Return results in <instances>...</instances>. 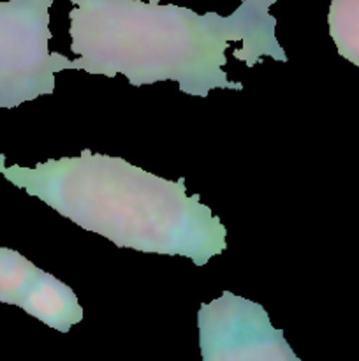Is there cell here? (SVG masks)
<instances>
[{
	"label": "cell",
	"mask_w": 359,
	"mask_h": 361,
	"mask_svg": "<svg viewBox=\"0 0 359 361\" xmlns=\"http://www.w3.org/2000/svg\"><path fill=\"white\" fill-rule=\"evenodd\" d=\"M73 69L115 78L132 87L176 81L187 95L208 97L215 88L243 90L225 74L231 42H241L239 60L253 67L264 59L287 62L275 35L277 0H243L229 16L197 14L189 7L141 0H70Z\"/></svg>",
	"instance_id": "cell-1"
},
{
	"label": "cell",
	"mask_w": 359,
	"mask_h": 361,
	"mask_svg": "<svg viewBox=\"0 0 359 361\" xmlns=\"http://www.w3.org/2000/svg\"><path fill=\"white\" fill-rule=\"evenodd\" d=\"M0 175L62 217L122 249L182 256L196 267L227 249V229L185 178L168 180L84 148L77 157L49 159L35 168L6 166Z\"/></svg>",
	"instance_id": "cell-2"
},
{
	"label": "cell",
	"mask_w": 359,
	"mask_h": 361,
	"mask_svg": "<svg viewBox=\"0 0 359 361\" xmlns=\"http://www.w3.org/2000/svg\"><path fill=\"white\" fill-rule=\"evenodd\" d=\"M53 0L0 2V108L13 109L55 92V74L73 60L49 53Z\"/></svg>",
	"instance_id": "cell-3"
},
{
	"label": "cell",
	"mask_w": 359,
	"mask_h": 361,
	"mask_svg": "<svg viewBox=\"0 0 359 361\" xmlns=\"http://www.w3.org/2000/svg\"><path fill=\"white\" fill-rule=\"evenodd\" d=\"M203 361H299L260 303L224 291L197 312Z\"/></svg>",
	"instance_id": "cell-4"
},
{
	"label": "cell",
	"mask_w": 359,
	"mask_h": 361,
	"mask_svg": "<svg viewBox=\"0 0 359 361\" xmlns=\"http://www.w3.org/2000/svg\"><path fill=\"white\" fill-rule=\"evenodd\" d=\"M16 307L60 334H67L74 324L83 321V307L73 288L41 268L28 282Z\"/></svg>",
	"instance_id": "cell-5"
},
{
	"label": "cell",
	"mask_w": 359,
	"mask_h": 361,
	"mask_svg": "<svg viewBox=\"0 0 359 361\" xmlns=\"http://www.w3.org/2000/svg\"><path fill=\"white\" fill-rule=\"evenodd\" d=\"M327 25L340 56L359 67V0H331Z\"/></svg>",
	"instance_id": "cell-6"
},
{
	"label": "cell",
	"mask_w": 359,
	"mask_h": 361,
	"mask_svg": "<svg viewBox=\"0 0 359 361\" xmlns=\"http://www.w3.org/2000/svg\"><path fill=\"white\" fill-rule=\"evenodd\" d=\"M37 271L32 261L7 247H0V302L16 305Z\"/></svg>",
	"instance_id": "cell-7"
},
{
	"label": "cell",
	"mask_w": 359,
	"mask_h": 361,
	"mask_svg": "<svg viewBox=\"0 0 359 361\" xmlns=\"http://www.w3.org/2000/svg\"><path fill=\"white\" fill-rule=\"evenodd\" d=\"M148 2H151V4H160L162 0H148Z\"/></svg>",
	"instance_id": "cell-8"
}]
</instances>
